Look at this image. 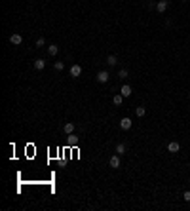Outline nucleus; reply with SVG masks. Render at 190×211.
<instances>
[{
	"mask_svg": "<svg viewBox=\"0 0 190 211\" xmlns=\"http://www.w3.org/2000/svg\"><path fill=\"white\" fill-rule=\"evenodd\" d=\"M131 126H133V120H131V118H128V116L120 120V128H122V129H125V131L131 129Z\"/></svg>",
	"mask_w": 190,
	"mask_h": 211,
	"instance_id": "7ed1b4c3",
	"label": "nucleus"
},
{
	"mask_svg": "<svg viewBox=\"0 0 190 211\" xmlns=\"http://www.w3.org/2000/svg\"><path fill=\"white\" fill-rule=\"evenodd\" d=\"M55 70H57V72H59V70H63V69H65V65H63V61H55Z\"/></svg>",
	"mask_w": 190,
	"mask_h": 211,
	"instance_id": "a211bd4d",
	"label": "nucleus"
},
{
	"mask_svg": "<svg viewBox=\"0 0 190 211\" xmlns=\"http://www.w3.org/2000/svg\"><path fill=\"white\" fill-rule=\"evenodd\" d=\"M135 114H137L139 118H143V116L146 114V109H145V107H137V109H135Z\"/></svg>",
	"mask_w": 190,
	"mask_h": 211,
	"instance_id": "f3484780",
	"label": "nucleus"
},
{
	"mask_svg": "<svg viewBox=\"0 0 190 211\" xmlns=\"http://www.w3.org/2000/svg\"><path fill=\"white\" fill-rule=\"evenodd\" d=\"M120 93H122L124 97H129V95L133 93V89H131V86H128V84H124V86L120 88Z\"/></svg>",
	"mask_w": 190,
	"mask_h": 211,
	"instance_id": "6e6552de",
	"label": "nucleus"
},
{
	"mask_svg": "<svg viewBox=\"0 0 190 211\" xmlns=\"http://www.w3.org/2000/svg\"><path fill=\"white\" fill-rule=\"evenodd\" d=\"M63 131H65L67 135H70V133H74V124H72V122H67L65 126H63Z\"/></svg>",
	"mask_w": 190,
	"mask_h": 211,
	"instance_id": "9d476101",
	"label": "nucleus"
},
{
	"mask_svg": "<svg viewBox=\"0 0 190 211\" xmlns=\"http://www.w3.org/2000/svg\"><path fill=\"white\" fill-rule=\"evenodd\" d=\"M48 53H50L52 57H55V55L59 53V46H57V44H52V46H48Z\"/></svg>",
	"mask_w": 190,
	"mask_h": 211,
	"instance_id": "1a4fd4ad",
	"label": "nucleus"
},
{
	"mask_svg": "<svg viewBox=\"0 0 190 211\" xmlns=\"http://www.w3.org/2000/svg\"><path fill=\"white\" fill-rule=\"evenodd\" d=\"M181 150V145L177 143V141H171L169 145H167V152H171V154H175V152H179Z\"/></svg>",
	"mask_w": 190,
	"mask_h": 211,
	"instance_id": "20e7f679",
	"label": "nucleus"
},
{
	"mask_svg": "<svg viewBox=\"0 0 190 211\" xmlns=\"http://www.w3.org/2000/svg\"><path fill=\"white\" fill-rule=\"evenodd\" d=\"M107 65L108 67H116L118 65V57H116V55H108V57H107Z\"/></svg>",
	"mask_w": 190,
	"mask_h": 211,
	"instance_id": "f8f14e48",
	"label": "nucleus"
},
{
	"mask_svg": "<svg viewBox=\"0 0 190 211\" xmlns=\"http://www.w3.org/2000/svg\"><path fill=\"white\" fill-rule=\"evenodd\" d=\"M125 150H128V145H125V143H118L116 145V154H120V156H122V154H125Z\"/></svg>",
	"mask_w": 190,
	"mask_h": 211,
	"instance_id": "9b49d317",
	"label": "nucleus"
},
{
	"mask_svg": "<svg viewBox=\"0 0 190 211\" xmlns=\"http://www.w3.org/2000/svg\"><path fill=\"white\" fill-rule=\"evenodd\" d=\"M10 42H12V44H13V46H19V44H21V42H23V36H21V34H19V32H13V34H12V36H10Z\"/></svg>",
	"mask_w": 190,
	"mask_h": 211,
	"instance_id": "39448f33",
	"label": "nucleus"
},
{
	"mask_svg": "<svg viewBox=\"0 0 190 211\" xmlns=\"http://www.w3.org/2000/svg\"><path fill=\"white\" fill-rule=\"evenodd\" d=\"M78 137H76V135H72V133H70V135H68V145L70 146H76V145H78Z\"/></svg>",
	"mask_w": 190,
	"mask_h": 211,
	"instance_id": "2eb2a0df",
	"label": "nucleus"
},
{
	"mask_svg": "<svg viewBox=\"0 0 190 211\" xmlns=\"http://www.w3.org/2000/svg\"><path fill=\"white\" fill-rule=\"evenodd\" d=\"M167 6H169V4H167V0H160V2L156 4V12L158 13H164L167 10Z\"/></svg>",
	"mask_w": 190,
	"mask_h": 211,
	"instance_id": "0eeeda50",
	"label": "nucleus"
},
{
	"mask_svg": "<svg viewBox=\"0 0 190 211\" xmlns=\"http://www.w3.org/2000/svg\"><path fill=\"white\" fill-rule=\"evenodd\" d=\"M129 76V72H128V69H120L118 70V78H122V80H125Z\"/></svg>",
	"mask_w": 190,
	"mask_h": 211,
	"instance_id": "dca6fc26",
	"label": "nucleus"
},
{
	"mask_svg": "<svg viewBox=\"0 0 190 211\" xmlns=\"http://www.w3.org/2000/svg\"><path fill=\"white\" fill-rule=\"evenodd\" d=\"M181 2H188V0H181Z\"/></svg>",
	"mask_w": 190,
	"mask_h": 211,
	"instance_id": "412c9836",
	"label": "nucleus"
},
{
	"mask_svg": "<svg viewBox=\"0 0 190 211\" xmlns=\"http://www.w3.org/2000/svg\"><path fill=\"white\" fill-rule=\"evenodd\" d=\"M42 46H46V40L44 38H38L36 40V48H42Z\"/></svg>",
	"mask_w": 190,
	"mask_h": 211,
	"instance_id": "6ab92c4d",
	"label": "nucleus"
},
{
	"mask_svg": "<svg viewBox=\"0 0 190 211\" xmlns=\"http://www.w3.org/2000/svg\"><path fill=\"white\" fill-rule=\"evenodd\" d=\"M108 166L112 167V169H118V167L122 166V162H120V154H114V156H110V160H108Z\"/></svg>",
	"mask_w": 190,
	"mask_h": 211,
	"instance_id": "f257e3e1",
	"label": "nucleus"
},
{
	"mask_svg": "<svg viewBox=\"0 0 190 211\" xmlns=\"http://www.w3.org/2000/svg\"><path fill=\"white\" fill-rule=\"evenodd\" d=\"M44 67H46V61L44 59H34V69H36V70H42Z\"/></svg>",
	"mask_w": 190,
	"mask_h": 211,
	"instance_id": "ddd939ff",
	"label": "nucleus"
},
{
	"mask_svg": "<svg viewBox=\"0 0 190 211\" xmlns=\"http://www.w3.org/2000/svg\"><path fill=\"white\" fill-rule=\"evenodd\" d=\"M182 200H185V202H190V190H186L185 194H182Z\"/></svg>",
	"mask_w": 190,
	"mask_h": 211,
	"instance_id": "aec40b11",
	"label": "nucleus"
},
{
	"mask_svg": "<svg viewBox=\"0 0 190 211\" xmlns=\"http://www.w3.org/2000/svg\"><path fill=\"white\" fill-rule=\"evenodd\" d=\"M80 74H82V67L80 65H72L70 67V76H72V78H78Z\"/></svg>",
	"mask_w": 190,
	"mask_h": 211,
	"instance_id": "423d86ee",
	"label": "nucleus"
},
{
	"mask_svg": "<svg viewBox=\"0 0 190 211\" xmlns=\"http://www.w3.org/2000/svg\"><path fill=\"white\" fill-rule=\"evenodd\" d=\"M112 101H114V105H118V107H120V105L124 103V95H122V93H116L114 97H112Z\"/></svg>",
	"mask_w": 190,
	"mask_h": 211,
	"instance_id": "4468645a",
	"label": "nucleus"
},
{
	"mask_svg": "<svg viewBox=\"0 0 190 211\" xmlns=\"http://www.w3.org/2000/svg\"><path fill=\"white\" fill-rule=\"evenodd\" d=\"M108 78H110V72H108V70H99V72H97V82H99V84L108 82Z\"/></svg>",
	"mask_w": 190,
	"mask_h": 211,
	"instance_id": "f03ea898",
	"label": "nucleus"
}]
</instances>
